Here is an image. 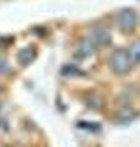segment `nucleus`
<instances>
[{
  "label": "nucleus",
  "mask_w": 140,
  "mask_h": 147,
  "mask_svg": "<svg viewBox=\"0 0 140 147\" xmlns=\"http://www.w3.org/2000/svg\"><path fill=\"white\" fill-rule=\"evenodd\" d=\"M117 24L122 32H132L137 25V15L130 9L122 10L117 16Z\"/></svg>",
  "instance_id": "obj_2"
},
{
  "label": "nucleus",
  "mask_w": 140,
  "mask_h": 147,
  "mask_svg": "<svg viewBox=\"0 0 140 147\" xmlns=\"http://www.w3.org/2000/svg\"><path fill=\"white\" fill-rule=\"evenodd\" d=\"M18 58L22 63H27L30 61L32 58H33V50L31 48H25L23 50H21L20 54H18Z\"/></svg>",
  "instance_id": "obj_6"
},
{
  "label": "nucleus",
  "mask_w": 140,
  "mask_h": 147,
  "mask_svg": "<svg viewBox=\"0 0 140 147\" xmlns=\"http://www.w3.org/2000/svg\"><path fill=\"white\" fill-rule=\"evenodd\" d=\"M96 48H99L96 42L93 40L92 37H88V38H86L80 45V54H82V57H88V55H91L93 52H95Z\"/></svg>",
  "instance_id": "obj_4"
},
{
  "label": "nucleus",
  "mask_w": 140,
  "mask_h": 147,
  "mask_svg": "<svg viewBox=\"0 0 140 147\" xmlns=\"http://www.w3.org/2000/svg\"><path fill=\"white\" fill-rule=\"evenodd\" d=\"M129 55L132 60L140 64V40H135L129 48Z\"/></svg>",
  "instance_id": "obj_5"
},
{
  "label": "nucleus",
  "mask_w": 140,
  "mask_h": 147,
  "mask_svg": "<svg viewBox=\"0 0 140 147\" xmlns=\"http://www.w3.org/2000/svg\"><path fill=\"white\" fill-rule=\"evenodd\" d=\"M92 38L96 42L97 47H105V45H108L111 43V36L107 31L105 30H97L92 33Z\"/></svg>",
  "instance_id": "obj_3"
},
{
  "label": "nucleus",
  "mask_w": 140,
  "mask_h": 147,
  "mask_svg": "<svg viewBox=\"0 0 140 147\" xmlns=\"http://www.w3.org/2000/svg\"><path fill=\"white\" fill-rule=\"evenodd\" d=\"M132 58L124 49H117L109 58V66L112 71L118 75H125L132 69Z\"/></svg>",
  "instance_id": "obj_1"
}]
</instances>
